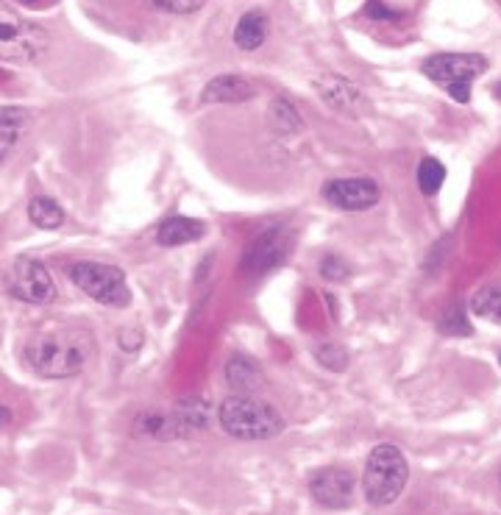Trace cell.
<instances>
[{
    "mask_svg": "<svg viewBox=\"0 0 501 515\" xmlns=\"http://www.w3.org/2000/svg\"><path fill=\"white\" fill-rule=\"evenodd\" d=\"M268 17L262 12H245L234 26V45L240 51H257L268 37Z\"/></svg>",
    "mask_w": 501,
    "mask_h": 515,
    "instance_id": "cell-16",
    "label": "cell"
},
{
    "mask_svg": "<svg viewBox=\"0 0 501 515\" xmlns=\"http://www.w3.org/2000/svg\"><path fill=\"white\" fill-rule=\"evenodd\" d=\"M70 282L76 284L84 296L95 298L103 307L123 309L131 304V290L126 284V273L115 265L103 262H73L70 268Z\"/></svg>",
    "mask_w": 501,
    "mask_h": 515,
    "instance_id": "cell-6",
    "label": "cell"
},
{
    "mask_svg": "<svg viewBox=\"0 0 501 515\" xmlns=\"http://www.w3.org/2000/svg\"><path fill=\"white\" fill-rule=\"evenodd\" d=\"M92 340L78 329H56L39 332L28 340L26 360L37 374L48 379L78 376L90 360Z\"/></svg>",
    "mask_w": 501,
    "mask_h": 515,
    "instance_id": "cell-1",
    "label": "cell"
},
{
    "mask_svg": "<svg viewBox=\"0 0 501 515\" xmlns=\"http://www.w3.org/2000/svg\"><path fill=\"white\" fill-rule=\"evenodd\" d=\"M485 70H488V59L482 53H435L424 59L426 76L449 92L457 103L471 101V84Z\"/></svg>",
    "mask_w": 501,
    "mask_h": 515,
    "instance_id": "cell-5",
    "label": "cell"
},
{
    "mask_svg": "<svg viewBox=\"0 0 501 515\" xmlns=\"http://www.w3.org/2000/svg\"><path fill=\"white\" fill-rule=\"evenodd\" d=\"M468 307L482 321L501 323V282H490L485 287H479L474 296H471Z\"/></svg>",
    "mask_w": 501,
    "mask_h": 515,
    "instance_id": "cell-18",
    "label": "cell"
},
{
    "mask_svg": "<svg viewBox=\"0 0 501 515\" xmlns=\"http://www.w3.org/2000/svg\"><path fill=\"white\" fill-rule=\"evenodd\" d=\"M218 421L226 435L237 440H270L282 435L284 418L268 401L254 396H229L218 410Z\"/></svg>",
    "mask_w": 501,
    "mask_h": 515,
    "instance_id": "cell-2",
    "label": "cell"
},
{
    "mask_svg": "<svg viewBox=\"0 0 501 515\" xmlns=\"http://www.w3.org/2000/svg\"><path fill=\"white\" fill-rule=\"evenodd\" d=\"M293 251V232L284 226H273L268 232H262L254 237V243L243 251V262H240V273L257 279L265 276L273 268H279L284 257Z\"/></svg>",
    "mask_w": 501,
    "mask_h": 515,
    "instance_id": "cell-7",
    "label": "cell"
},
{
    "mask_svg": "<svg viewBox=\"0 0 501 515\" xmlns=\"http://www.w3.org/2000/svg\"><path fill=\"white\" fill-rule=\"evenodd\" d=\"M145 3L151 9H159V12L167 14H193L206 6V0H145Z\"/></svg>",
    "mask_w": 501,
    "mask_h": 515,
    "instance_id": "cell-25",
    "label": "cell"
},
{
    "mask_svg": "<svg viewBox=\"0 0 501 515\" xmlns=\"http://www.w3.org/2000/svg\"><path fill=\"white\" fill-rule=\"evenodd\" d=\"M268 117L270 123H273V129L282 131V134H296L301 129V115H298V109L287 98H276V101L270 103Z\"/></svg>",
    "mask_w": 501,
    "mask_h": 515,
    "instance_id": "cell-21",
    "label": "cell"
},
{
    "mask_svg": "<svg viewBox=\"0 0 501 515\" xmlns=\"http://www.w3.org/2000/svg\"><path fill=\"white\" fill-rule=\"evenodd\" d=\"M321 276L326 282H346L351 276V268L340 257L321 259Z\"/></svg>",
    "mask_w": 501,
    "mask_h": 515,
    "instance_id": "cell-26",
    "label": "cell"
},
{
    "mask_svg": "<svg viewBox=\"0 0 501 515\" xmlns=\"http://www.w3.org/2000/svg\"><path fill=\"white\" fill-rule=\"evenodd\" d=\"M48 53V31L0 3V62L34 65Z\"/></svg>",
    "mask_w": 501,
    "mask_h": 515,
    "instance_id": "cell-4",
    "label": "cell"
},
{
    "mask_svg": "<svg viewBox=\"0 0 501 515\" xmlns=\"http://www.w3.org/2000/svg\"><path fill=\"white\" fill-rule=\"evenodd\" d=\"M315 360L321 362L326 371H346L348 368V351L337 343H321L315 348Z\"/></svg>",
    "mask_w": 501,
    "mask_h": 515,
    "instance_id": "cell-24",
    "label": "cell"
},
{
    "mask_svg": "<svg viewBox=\"0 0 501 515\" xmlns=\"http://www.w3.org/2000/svg\"><path fill=\"white\" fill-rule=\"evenodd\" d=\"M9 287H12L14 298H20L26 304H34V307H45V304H53L59 298V290H56L51 271L42 262L28 257H20L14 262Z\"/></svg>",
    "mask_w": 501,
    "mask_h": 515,
    "instance_id": "cell-8",
    "label": "cell"
},
{
    "mask_svg": "<svg viewBox=\"0 0 501 515\" xmlns=\"http://www.w3.org/2000/svg\"><path fill=\"white\" fill-rule=\"evenodd\" d=\"M31 115L20 106H0V162H6L17 148L20 137L28 131Z\"/></svg>",
    "mask_w": 501,
    "mask_h": 515,
    "instance_id": "cell-15",
    "label": "cell"
},
{
    "mask_svg": "<svg viewBox=\"0 0 501 515\" xmlns=\"http://www.w3.org/2000/svg\"><path fill=\"white\" fill-rule=\"evenodd\" d=\"M9 424H12V410L0 404V426H9Z\"/></svg>",
    "mask_w": 501,
    "mask_h": 515,
    "instance_id": "cell-29",
    "label": "cell"
},
{
    "mask_svg": "<svg viewBox=\"0 0 501 515\" xmlns=\"http://www.w3.org/2000/svg\"><path fill=\"white\" fill-rule=\"evenodd\" d=\"M407 479H410V465L401 449L390 443L376 446L365 463V474H362L365 499L373 507H387L399 499L401 490L407 488Z\"/></svg>",
    "mask_w": 501,
    "mask_h": 515,
    "instance_id": "cell-3",
    "label": "cell"
},
{
    "mask_svg": "<svg viewBox=\"0 0 501 515\" xmlns=\"http://www.w3.org/2000/svg\"><path fill=\"white\" fill-rule=\"evenodd\" d=\"M493 92H496V98H499V101H501V81H499V84H496V87H493Z\"/></svg>",
    "mask_w": 501,
    "mask_h": 515,
    "instance_id": "cell-30",
    "label": "cell"
},
{
    "mask_svg": "<svg viewBox=\"0 0 501 515\" xmlns=\"http://www.w3.org/2000/svg\"><path fill=\"white\" fill-rule=\"evenodd\" d=\"M226 382L232 390H237L240 396H248L262 387L265 376H262V368H259L257 360L245 357V354H234L226 362Z\"/></svg>",
    "mask_w": 501,
    "mask_h": 515,
    "instance_id": "cell-14",
    "label": "cell"
},
{
    "mask_svg": "<svg viewBox=\"0 0 501 515\" xmlns=\"http://www.w3.org/2000/svg\"><path fill=\"white\" fill-rule=\"evenodd\" d=\"M496 3H499V6H501V0H496Z\"/></svg>",
    "mask_w": 501,
    "mask_h": 515,
    "instance_id": "cell-32",
    "label": "cell"
},
{
    "mask_svg": "<svg viewBox=\"0 0 501 515\" xmlns=\"http://www.w3.org/2000/svg\"><path fill=\"white\" fill-rule=\"evenodd\" d=\"M440 332L451 337H471L474 329H471V321L465 315V304H454V307L440 318Z\"/></svg>",
    "mask_w": 501,
    "mask_h": 515,
    "instance_id": "cell-23",
    "label": "cell"
},
{
    "mask_svg": "<svg viewBox=\"0 0 501 515\" xmlns=\"http://www.w3.org/2000/svg\"><path fill=\"white\" fill-rule=\"evenodd\" d=\"M28 3H39V0H28Z\"/></svg>",
    "mask_w": 501,
    "mask_h": 515,
    "instance_id": "cell-31",
    "label": "cell"
},
{
    "mask_svg": "<svg viewBox=\"0 0 501 515\" xmlns=\"http://www.w3.org/2000/svg\"><path fill=\"white\" fill-rule=\"evenodd\" d=\"M142 346V332H137V329H123L120 332V348L123 351H137V348Z\"/></svg>",
    "mask_w": 501,
    "mask_h": 515,
    "instance_id": "cell-28",
    "label": "cell"
},
{
    "mask_svg": "<svg viewBox=\"0 0 501 515\" xmlns=\"http://www.w3.org/2000/svg\"><path fill=\"white\" fill-rule=\"evenodd\" d=\"M257 95V87L245 76H218L212 78L201 92V103H240L251 101Z\"/></svg>",
    "mask_w": 501,
    "mask_h": 515,
    "instance_id": "cell-12",
    "label": "cell"
},
{
    "mask_svg": "<svg viewBox=\"0 0 501 515\" xmlns=\"http://www.w3.org/2000/svg\"><path fill=\"white\" fill-rule=\"evenodd\" d=\"M209 415H212L209 401L198 399V396L181 399L179 404H176V412H173V418L179 421L184 438H190L195 432H204L206 426H209Z\"/></svg>",
    "mask_w": 501,
    "mask_h": 515,
    "instance_id": "cell-17",
    "label": "cell"
},
{
    "mask_svg": "<svg viewBox=\"0 0 501 515\" xmlns=\"http://www.w3.org/2000/svg\"><path fill=\"white\" fill-rule=\"evenodd\" d=\"M137 432L159 440L184 438L179 421H176L173 415H165V412H145L140 421H137Z\"/></svg>",
    "mask_w": 501,
    "mask_h": 515,
    "instance_id": "cell-19",
    "label": "cell"
},
{
    "mask_svg": "<svg viewBox=\"0 0 501 515\" xmlns=\"http://www.w3.org/2000/svg\"><path fill=\"white\" fill-rule=\"evenodd\" d=\"M443 181H446V168L437 162L435 156H426L424 162L418 165V187H421V193L424 195L440 193Z\"/></svg>",
    "mask_w": 501,
    "mask_h": 515,
    "instance_id": "cell-22",
    "label": "cell"
},
{
    "mask_svg": "<svg viewBox=\"0 0 501 515\" xmlns=\"http://www.w3.org/2000/svg\"><path fill=\"white\" fill-rule=\"evenodd\" d=\"M28 218H31V223H34L37 229L51 232V229H59V226L65 223V212H62V206L56 204L53 198L37 195V198H31V204H28Z\"/></svg>",
    "mask_w": 501,
    "mask_h": 515,
    "instance_id": "cell-20",
    "label": "cell"
},
{
    "mask_svg": "<svg viewBox=\"0 0 501 515\" xmlns=\"http://www.w3.org/2000/svg\"><path fill=\"white\" fill-rule=\"evenodd\" d=\"M365 14L371 17V20H396L399 12L396 9H387L385 0H368V6H365Z\"/></svg>",
    "mask_w": 501,
    "mask_h": 515,
    "instance_id": "cell-27",
    "label": "cell"
},
{
    "mask_svg": "<svg viewBox=\"0 0 501 515\" xmlns=\"http://www.w3.org/2000/svg\"><path fill=\"white\" fill-rule=\"evenodd\" d=\"M315 90L323 101L329 103L332 109L343 112V115L360 117L368 112V98L362 95V90L346 76L337 73H326V76L315 78Z\"/></svg>",
    "mask_w": 501,
    "mask_h": 515,
    "instance_id": "cell-11",
    "label": "cell"
},
{
    "mask_svg": "<svg viewBox=\"0 0 501 515\" xmlns=\"http://www.w3.org/2000/svg\"><path fill=\"white\" fill-rule=\"evenodd\" d=\"M323 198L337 209L362 212V209L379 204L382 190L373 179H334L323 184Z\"/></svg>",
    "mask_w": 501,
    "mask_h": 515,
    "instance_id": "cell-10",
    "label": "cell"
},
{
    "mask_svg": "<svg viewBox=\"0 0 501 515\" xmlns=\"http://www.w3.org/2000/svg\"><path fill=\"white\" fill-rule=\"evenodd\" d=\"M206 226L201 220L184 218V215H170L162 220L159 232H156V243L165 245V248H176V245L195 243L198 237H204Z\"/></svg>",
    "mask_w": 501,
    "mask_h": 515,
    "instance_id": "cell-13",
    "label": "cell"
},
{
    "mask_svg": "<svg viewBox=\"0 0 501 515\" xmlns=\"http://www.w3.org/2000/svg\"><path fill=\"white\" fill-rule=\"evenodd\" d=\"M354 490H357V479L348 468H326L309 482L312 499L329 510H348L354 504Z\"/></svg>",
    "mask_w": 501,
    "mask_h": 515,
    "instance_id": "cell-9",
    "label": "cell"
}]
</instances>
